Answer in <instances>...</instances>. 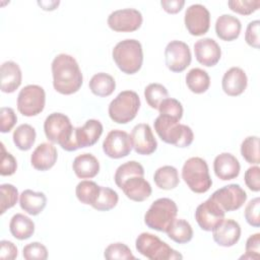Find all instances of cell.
Wrapping results in <instances>:
<instances>
[{
	"mask_svg": "<svg viewBox=\"0 0 260 260\" xmlns=\"http://www.w3.org/2000/svg\"><path fill=\"white\" fill-rule=\"evenodd\" d=\"M154 130L159 138L169 144H173L177 147H188L191 145L194 139L192 129L184 124H180L179 120L159 115L153 122Z\"/></svg>",
	"mask_w": 260,
	"mask_h": 260,
	"instance_id": "3",
	"label": "cell"
},
{
	"mask_svg": "<svg viewBox=\"0 0 260 260\" xmlns=\"http://www.w3.org/2000/svg\"><path fill=\"white\" fill-rule=\"evenodd\" d=\"M131 149V137L126 131L123 130H111L103 142V150L106 155L111 158L125 157L130 153Z\"/></svg>",
	"mask_w": 260,
	"mask_h": 260,
	"instance_id": "14",
	"label": "cell"
},
{
	"mask_svg": "<svg viewBox=\"0 0 260 260\" xmlns=\"http://www.w3.org/2000/svg\"><path fill=\"white\" fill-rule=\"evenodd\" d=\"M194 53L196 60L206 67L216 65L221 57V49L219 45L211 38L198 40L194 44Z\"/></svg>",
	"mask_w": 260,
	"mask_h": 260,
	"instance_id": "17",
	"label": "cell"
},
{
	"mask_svg": "<svg viewBox=\"0 0 260 260\" xmlns=\"http://www.w3.org/2000/svg\"><path fill=\"white\" fill-rule=\"evenodd\" d=\"M100 188L101 186H99L95 182L84 180L77 184L75 189V194L77 199L81 203L92 205L99 197Z\"/></svg>",
	"mask_w": 260,
	"mask_h": 260,
	"instance_id": "34",
	"label": "cell"
},
{
	"mask_svg": "<svg viewBox=\"0 0 260 260\" xmlns=\"http://www.w3.org/2000/svg\"><path fill=\"white\" fill-rule=\"evenodd\" d=\"M16 246L7 240H2L0 242V259L1 260H12L17 257Z\"/></svg>",
	"mask_w": 260,
	"mask_h": 260,
	"instance_id": "50",
	"label": "cell"
},
{
	"mask_svg": "<svg viewBox=\"0 0 260 260\" xmlns=\"http://www.w3.org/2000/svg\"><path fill=\"white\" fill-rule=\"evenodd\" d=\"M103 133V125L99 120L89 119L84 125L75 128V141L78 148L92 146Z\"/></svg>",
	"mask_w": 260,
	"mask_h": 260,
	"instance_id": "22",
	"label": "cell"
},
{
	"mask_svg": "<svg viewBox=\"0 0 260 260\" xmlns=\"http://www.w3.org/2000/svg\"><path fill=\"white\" fill-rule=\"evenodd\" d=\"M47 197L43 192H36L30 189L22 191L19 197V205L22 210L30 215L40 214L46 207Z\"/></svg>",
	"mask_w": 260,
	"mask_h": 260,
	"instance_id": "27",
	"label": "cell"
},
{
	"mask_svg": "<svg viewBox=\"0 0 260 260\" xmlns=\"http://www.w3.org/2000/svg\"><path fill=\"white\" fill-rule=\"evenodd\" d=\"M168 96V89L160 83H150L144 89V98L146 103L152 109H158L160 103Z\"/></svg>",
	"mask_w": 260,
	"mask_h": 260,
	"instance_id": "38",
	"label": "cell"
},
{
	"mask_svg": "<svg viewBox=\"0 0 260 260\" xmlns=\"http://www.w3.org/2000/svg\"><path fill=\"white\" fill-rule=\"evenodd\" d=\"M178 207L170 198H158L153 201L144 214L145 224L152 230L167 233L172 222L176 219Z\"/></svg>",
	"mask_w": 260,
	"mask_h": 260,
	"instance_id": "5",
	"label": "cell"
},
{
	"mask_svg": "<svg viewBox=\"0 0 260 260\" xmlns=\"http://www.w3.org/2000/svg\"><path fill=\"white\" fill-rule=\"evenodd\" d=\"M112 56L118 68L126 74H134L142 66V46L135 39H126L119 42L114 47Z\"/></svg>",
	"mask_w": 260,
	"mask_h": 260,
	"instance_id": "4",
	"label": "cell"
},
{
	"mask_svg": "<svg viewBox=\"0 0 260 260\" xmlns=\"http://www.w3.org/2000/svg\"><path fill=\"white\" fill-rule=\"evenodd\" d=\"M46 93L42 86L28 84L20 89L17 96V110L26 117L39 115L45 108Z\"/></svg>",
	"mask_w": 260,
	"mask_h": 260,
	"instance_id": "9",
	"label": "cell"
},
{
	"mask_svg": "<svg viewBox=\"0 0 260 260\" xmlns=\"http://www.w3.org/2000/svg\"><path fill=\"white\" fill-rule=\"evenodd\" d=\"M75 175L80 179H91L100 172V162L91 153L77 155L72 164Z\"/></svg>",
	"mask_w": 260,
	"mask_h": 260,
	"instance_id": "26",
	"label": "cell"
},
{
	"mask_svg": "<svg viewBox=\"0 0 260 260\" xmlns=\"http://www.w3.org/2000/svg\"><path fill=\"white\" fill-rule=\"evenodd\" d=\"M1 145V167H0V174L1 176H11L15 173L17 169V161L15 157L5 150L3 142L0 143Z\"/></svg>",
	"mask_w": 260,
	"mask_h": 260,
	"instance_id": "45",
	"label": "cell"
},
{
	"mask_svg": "<svg viewBox=\"0 0 260 260\" xmlns=\"http://www.w3.org/2000/svg\"><path fill=\"white\" fill-rule=\"evenodd\" d=\"M127 198L135 202H142L151 195V186L144 176H133L123 182L120 188Z\"/></svg>",
	"mask_w": 260,
	"mask_h": 260,
	"instance_id": "20",
	"label": "cell"
},
{
	"mask_svg": "<svg viewBox=\"0 0 260 260\" xmlns=\"http://www.w3.org/2000/svg\"><path fill=\"white\" fill-rule=\"evenodd\" d=\"M241 154L244 159L251 165H258L260 162L259 156V137L248 136L241 144Z\"/></svg>",
	"mask_w": 260,
	"mask_h": 260,
	"instance_id": "37",
	"label": "cell"
},
{
	"mask_svg": "<svg viewBox=\"0 0 260 260\" xmlns=\"http://www.w3.org/2000/svg\"><path fill=\"white\" fill-rule=\"evenodd\" d=\"M226 212L241 208L247 200L246 191L239 184H230L217 189L210 196Z\"/></svg>",
	"mask_w": 260,
	"mask_h": 260,
	"instance_id": "12",
	"label": "cell"
},
{
	"mask_svg": "<svg viewBox=\"0 0 260 260\" xmlns=\"http://www.w3.org/2000/svg\"><path fill=\"white\" fill-rule=\"evenodd\" d=\"M36 130L29 124H21L13 132L12 138L15 146L20 150H29L36 141Z\"/></svg>",
	"mask_w": 260,
	"mask_h": 260,
	"instance_id": "33",
	"label": "cell"
},
{
	"mask_svg": "<svg viewBox=\"0 0 260 260\" xmlns=\"http://www.w3.org/2000/svg\"><path fill=\"white\" fill-rule=\"evenodd\" d=\"M89 89L98 96H109L116 88V81L108 73L100 72L94 74L89 80Z\"/></svg>",
	"mask_w": 260,
	"mask_h": 260,
	"instance_id": "29",
	"label": "cell"
},
{
	"mask_svg": "<svg viewBox=\"0 0 260 260\" xmlns=\"http://www.w3.org/2000/svg\"><path fill=\"white\" fill-rule=\"evenodd\" d=\"M132 147L135 152L142 155H149L157 148L156 139L153 136L152 130L148 124L140 123L133 127L131 134Z\"/></svg>",
	"mask_w": 260,
	"mask_h": 260,
	"instance_id": "16",
	"label": "cell"
},
{
	"mask_svg": "<svg viewBox=\"0 0 260 260\" xmlns=\"http://www.w3.org/2000/svg\"><path fill=\"white\" fill-rule=\"evenodd\" d=\"M44 131L49 141L59 144L66 151L78 149L75 141V128L65 114H50L44 122Z\"/></svg>",
	"mask_w": 260,
	"mask_h": 260,
	"instance_id": "2",
	"label": "cell"
},
{
	"mask_svg": "<svg viewBox=\"0 0 260 260\" xmlns=\"http://www.w3.org/2000/svg\"><path fill=\"white\" fill-rule=\"evenodd\" d=\"M189 46L182 41H171L165 49V61L172 72H182L191 63Z\"/></svg>",
	"mask_w": 260,
	"mask_h": 260,
	"instance_id": "11",
	"label": "cell"
},
{
	"mask_svg": "<svg viewBox=\"0 0 260 260\" xmlns=\"http://www.w3.org/2000/svg\"><path fill=\"white\" fill-rule=\"evenodd\" d=\"M139 108V95L133 90H124L110 103L108 112L112 121L126 124L136 117Z\"/></svg>",
	"mask_w": 260,
	"mask_h": 260,
	"instance_id": "8",
	"label": "cell"
},
{
	"mask_svg": "<svg viewBox=\"0 0 260 260\" xmlns=\"http://www.w3.org/2000/svg\"><path fill=\"white\" fill-rule=\"evenodd\" d=\"M167 235L171 240L178 244H186L192 240L193 230L187 220L176 218L167 231Z\"/></svg>",
	"mask_w": 260,
	"mask_h": 260,
	"instance_id": "32",
	"label": "cell"
},
{
	"mask_svg": "<svg viewBox=\"0 0 260 260\" xmlns=\"http://www.w3.org/2000/svg\"><path fill=\"white\" fill-rule=\"evenodd\" d=\"M1 90L6 93L14 92L21 84L22 73L17 63L6 61L1 65Z\"/></svg>",
	"mask_w": 260,
	"mask_h": 260,
	"instance_id": "24",
	"label": "cell"
},
{
	"mask_svg": "<svg viewBox=\"0 0 260 260\" xmlns=\"http://www.w3.org/2000/svg\"><path fill=\"white\" fill-rule=\"evenodd\" d=\"M244 180L247 187L254 192H259L260 190V168L258 166H253L247 169L244 175Z\"/></svg>",
	"mask_w": 260,
	"mask_h": 260,
	"instance_id": "48",
	"label": "cell"
},
{
	"mask_svg": "<svg viewBox=\"0 0 260 260\" xmlns=\"http://www.w3.org/2000/svg\"><path fill=\"white\" fill-rule=\"evenodd\" d=\"M259 212H260V198L256 197L247 203L244 211L245 218L250 225L254 228L260 226Z\"/></svg>",
	"mask_w": 260,
	"mask_h": 260,
	"instance_id": "44",
	"label": "cell"
},
{
	"mask_svg": "<svg viewBox=\"0 0 260 260\" xmlns=\"http://www.w3.org/2000/svg\"><path fill=\"white\" fill-rule=\"evenodd\" d=\"M60 1H39L38 4L42 7V9L44 10H54L57 8V6L59 5Z\"/></svg>",
	"mask_w": 260,
	"mask_h": 260,
	"instance_id": "52",
	"label": "cell"
},
{
	"mask_svg": "<svg viewBox=\"0 0 260 260\" xmlns=\"http://www.w3.org/2000/svg\"><path fill=\"white\" fill-rule=\"evenodd\" d=\"M259 24L260 22L258 19L249 22L245 34L246 43L255 49L259 48Z\"/></svg>",
	"mask_w": 260,
	"mask_h": 260,
	"instance_id": "49",
	"label": "cell"
},
{
	"mask_svg": "<svg viewBox=\"0 0 260 260\" xmlns=\"http://www.w3.org/2000/svg\"><path fill=\"white\" fill-rule=\"evenodd\" d=\"M155 185L162 190L175 189L180 182L178 170L173 166H164L158 168L153 175Z\"/></svg>",
	"mask_w": 260,
	"mask_h": 260,
	"instance_id": "30",
	"label": "cell"
},
{
	"mask_svg": "<svg viewBox=\"0 0 260 260\" xmlns=\"http://www.w3.org/2000/svg\"><path fill=\"white\" fill-rule=\"evenodd\" d=\"M53 86L61 94H72L79 90L83 76L74 57L68 54L57 55L52 62Z\"/></svg>",
	"mask_w": 260,
	"mask_h": 260,
	"instance_id": "1",
	"label": "cell"
},
{
	"mask_svg": "<svg viewBox=\"0 0 260 260\" xmlns=\"http://www.w3.org/2000/svg\"><path fill=\"white\" fill-rule=\"evenodd\" d=\"M133 176H144V169L138 161L130 160L118 167L114 176V180L116 185L121 188L123 182Z\"/></svg>",
	"mask_w": 260,
	"mask_h": 260,
	"instance_id": "35",
	"label": "cell"
},
{
	"mask_svg": "<svg viewBox=\"0 0 260 260\" xmlns=\"http://www.w3.org/2000/svg\"><path fill=\"white\" fill-rule=\"evenodd\" d=\"M157 110L159 112V115H166V116L175 118L179 121L183 117V106L176 99H172V98L165 99L158 106Z\"/></svg>",
	"mask_w": 260,
	"mask_h": 260,
	"instance_id": "41",
	"label": "cell"
},
{
	"mask_svg": "<svg viewBox=\"0 0 260 260\" xmlns=\"http://www.w3.org/2000/svg\"><path fill=\"white\" fill-rule=\"evenodd\" d=\"M246 254L241 257L244 259H254L260 258V234L256 233L250 236L246 242Z\"/></svg>",
	"mask_w": 260,
	"mask_h": 260,
	"instance_id": "47",
	"label": "cell"
},
{
	"mask_svg": "<svg viewBox=\"0 0 260 260\" xmlns=\"http://www.w3.org/2000/svg\"><path fill=\"white\" fill-rule=\"evenodd\" d=\"M142 24V14L134 8L113 11L108 17V25L115 31H135Z\"/></svg>",
	"mask_w": 260,
	"mask_h": 260,
	"instance_id": "13",
	"label": "cell"
},
{
	"mask_svg": "<svg viewBox=\"0 0 260 260\" xmlns=\"http://www.w3.org/2000/svg\"><path fill=\"white\" fill-rule=\"evenodd\" d=\"M184 22L192 36H202L209 29L210 13L204 5L192 4L185 11Z\"/></svg>",
	"mask_w": 260,
	"mask_h": 260,
	"instance_id": "15",
	"label": "cell"
},
{
	"mask_svg": "<svg viewBox=\"0 0 260 260\" xmlns=\"http://www.w3.org/2000/svg\"><path fill=\"white\" fill-rule=\"evenodd\" d=\"M22 255L26 260H46L48 258V250L42 243L32 242L24 246Z\"/></svg>",
	"mask_w": 260,
	"mask_h": 260,
	"instance_id": "43",
	"label": "cell"
},
{
	"mask_svg": "<svg viewBox=\"0 0 260 260\" xmlns=\"http://www.w3.org/2000/svg\"><path fill=\"white\" fill-rule=\"evenodd\" d=\"M160 5L166 12L175 14L182 10L183 6L185 5V1L184 0H161Z\"/></svg>",
	"mask_w": 260,
	"mask_h": 260,
	"instance_id": "51",
	"label": "cell"
},
{
	"mask_svg": "<svg viewBox=\"0 0 260 260\" xmlns=\"http://www.w3.org/2000/svg\"><path fill=\"white\" fill-rule=\"evenodd\" d=\"M104 256L108 260L115 259H135L129 247L123 243H113L110 244L104 252Z\"/></svg>",
	"mask_w": 260,
	"mask_h": 260,
	"instance_id": "39",
	"label": "cell"
},
{
	"mask_svg": "<svg viewBox=\"0 0 260 260\" xmlns=\"http://www.w3.org/2000/svg\"><path fill=\"white\" fill-rule=\"evenodd\" d=\"M17 122V117L12 108L2 107L0 110V131L7 133L11 131Z\"/></svg>",
	"mask_w": 260,
	"mask_h": 260,
	"instance_id": "46",
	"label": "cell"
},
{
	"mask_svg": "<svg viewBox=\"0 0 260 260\" xmlns=\"http://www.w3.org/2000/svg\"><path fill=\"white\" fill-rule=\"evenodd\" d=\"M182 179L194 193H205L212 185L207 162L198 156L190 157L185 161Z\"/></svg>",
	"mask_w": 260,
	"mask_h": 260,
	"instance_id": "6",
	"label": "cell"
},
{
	"mask_svg": "<svg viewBox=\"0 0 260 260\" xmlns=\"http://www.w3.org/2000/svg\"><path fill=\"white\" fill-rule=\"evenodd\" d=\"M118 200L119 196L115 190L101 186L99 197L91 206L99 211H108L117 205Z\"/></svg>",
	"mask_w": 260,
	"mask_h": 260,
	"instance_id": "36",
	"label": "cell"
},
{
	"mask_svg": "<svg viewBox=\"0 0 260 260\" xmlns=\"http://www.w3.org/2000/svg\"><path fill=\"white\" fill-rule=\"evenodd\" d=\"M242 24L239 18L231 14L220 15L215 22L216 36L225 42H231L239 38Z\"/></svg>",
	"mask_w": 260,
	"mask_h": 260,
	"instance_id": "25",
	"label": "cell"
},
{
	"mask_svg": "<svg viewBox=\"0 0 260 260\" xmlns=\"http://www.w3.org/2000/svg\"><path fill=\"white\" fill-rule=\"evenodd\" d=\"M56 147L49 142L39 144L30 155V164L38 171H48L57 161Z\"/></svg>",
	"mask_w": 260,
	"mask_h": 260,
	"instance_id": "23",
	"label": "cell"
},
{
	"mask_svg": "<svg viewBox=\"0 0 260 260\" xmlns=\"http://www.w3.org/2000/svg\"><path fill=\"white\" fill-rule=\"evenodd\" d=\"M136 250L150 260L182 259L183 256L166 242L150 233H141L135 242Z\"/></svg>",
	"mask_w": 260,
	"mask_h": 260,
	"instance_id": "7",
	"label": "cell"
},
{
	"mask_svg": "<svg viewBox=\"0 0 260 260\" xmlns=\"http://www.w3.org/2000/svg\"><path fill=\"white\" fill-rule=\"evenodd\" d=\"M9 231L17 240H26L35 233V222L22 213L14 214L9 222Z\"/></svg>",
	"mask_w": 260,
	"mask_h": 260,
	"instance_id": "28",
	"label": "cell"
},
{
	"mask_svg": "<svg viewBox=\"0 0 260 260\" xmlns=\"http://www.w3.org/2000/svg\"><path fill=\"white\" fill-rule=\"evenodd\" d=\"M225 211L212 198L199 204L195 210V219L201 230L211 232L224 219Z\"/></svg>",
	"mask_w": 260,
	"mask_h": 260,
	"instance_id": "10",
	"label": "cell"
},
{
	"mask_svg": "<svg viewBox=\"0 0 260 260\" xmlns=\"http://www.w3.org/2000/svg\"><path fill=\"white\" fill-rule=\"evenodd\" d=\"M212 238L218 246L232 247L241 238V226L234 219H223L212 230Z\"/></svg>",
	"mask_w": 260,
	"mask_h": 260,
	"instance_id": "18",
	"label": "cell"
},
{
	"mask_svg": "<svg viewBox=\"0 0 260 260\" xmlns=\"http://www.w3.org/2000/svg\"><path fill=\"white\" fill-rule=\"evenodd\" d=\"M1 191V209L0 212L3 214L7 209L13 207L18 199V191L12 184H2L0 186Z\"/></svg>",
	"mask_w": 260,
	"mask_h": 260,
	"instance_id": "40",
	"label": "cell"
},
{
	"mask_svg": "<svg viewBox=\"0 0 260 260\" xmlns=\"http://www.w3.org/2000/svg\"><path fill=\"white\" fill-rule=\"evenodd\" d=\"M186 84L192 92L203 93L209 88L210 77L205 70L192 68L186 75Z\"/></svg>",
	"mask_w": 260,
	"mask_h": 260,
	"instance_id": "31",
	"label": "cell"
},
{
	"mask_svg": "<svg viewBox=\"0 0 260 260\" xmlns=\"http://www.w3.org/2000/svg\"><path fill=\"white\" fill-rule=\"evenodd\" d=\"M248 84V78L245 71L240 67L230 68L222 76L221 86L224 93L231 96L242 94Z\"/></svg>",
	"mask_w": 260,
	"mask_h": 260,
	"instance_id": "21",
	"label": "cell"
},
{
	"mask_svg": "<svg viewBox=\"0 0 260 260\" xmlns=\"http://www.w3.org/2000/svg\"><path fill=\"white\" fill-rule=\"evenodd\" d=\"M230 9L242 15H249L260 6V0H231L228 2Z\"/></svg>",
	"mask_w": 260,
	"mask_h": 260,
	"instance_id": "42",
	"label": "cell"
},
{
	"mask_svg": "<svg viewBox=\"0 0 260 260\" xmlns=\"http://www.w3.org/2000/svg\"><path fill=\"white\" fill-rule=\"evenodd\" d=\"M241 166L238 158L229 152H222L215 156L213 161V171L215 176L222 180L236 179L240 174Z\"/></svg>",
	"mask_w": 260,
	"mask_h": 260,
	"instance_id": "19",
	"label": "cell"
}]
</instances>
